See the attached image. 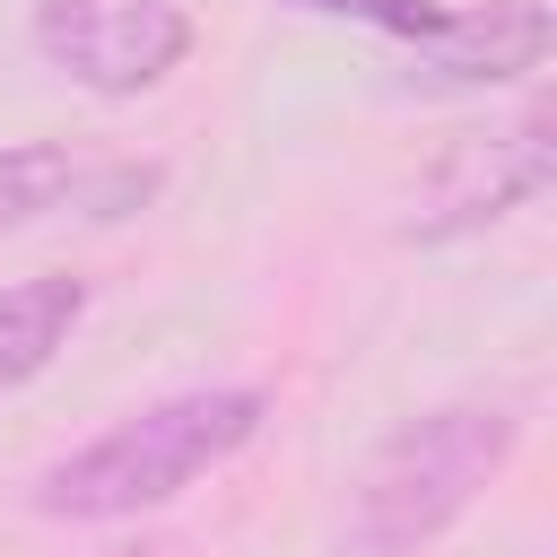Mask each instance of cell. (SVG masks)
Segmentation results:
<instances>
[{
    "label": "cell",
    "instance_id": "cell-1",
    "mask_svg": "<svg viewBox=\"0 0 557 557\" xmlns=\"http://www.w3.org/2000/svg\"><path fill=\"white\" fill-rule=\"evenodd\" d=\"M261 426H270V392H252V383L165 392V400L113 418L104 435H87L78 453H61L52 470H35L26 505L44 522H122V513L174 505L183 487L226 470Z\"/></svg>",
    "mask_w": 557,
    "mask_h": 557
},
{
    "label": "cell",
    "instance_id": "cell-2",
    "mask_svg": "<svg viewBox=\"0 0 557 557\" xmlns=\"http://www.w3.org/2000/svg\"><path fill=\"white\" fill-rule=\"evenodd\" d=\"M513 444H522V418L505 400H435V409L400 418L357 479V513H348L357 548L366 557H418L505 479Z\"/></svg>",
    "mask_w": 557,
    "mask_h": 557
},
{
    "label": "cell",
    "instance_id": "cell-3",
    "mask_svg": "<svg viewBox=\"0 0 557 557\" xmlns=\"http://www.w3.org/2000/svg\"><path fill=\"white\" fill-rule=\"evenodd\" d=\"M548 174H557V122H548V104H531L513 131H470V139H453L418 174L400 244H461V235L513 218L522 200H540Z\"/></svg>",
    "mask_w": 557,
    "mask_h": 557
},
{
    "label": "cell",
    "instance_id": "cell-4",
    "mask_svg": "<svg viewBox=\"0 0 557 557\" xmlns=\"http://www.w3.org/2000/svg\"><path fill=\"white\" fill-rule=\"evenodd\" d=\"M35 52L87 96H148L191 61V9L174 0H35Z\"/></svg>",
    "mask_w": 557,
    "mask_h": 557
},
{
    "label": "cell",
    "instance_id": "cell-5",
    "mask_svg": "<svg viewBox=\"0 0 557 557\" xmlns=\"http://www.w3.org/2000/svg\"><path fill=\"white\" fill-rule=\"evenodd\" d=\"M157 165H131V157H78L70 139H0V235L17 226H44L61 209H87V218H131L139 200H157Z\"/></svg>",
    "mask_w": 557,
    "mask_h": 557
},
{
    "label": "cell",
    "instance_id": "cell-6",
    "mask_svg": "<svg viewBox=\"0 0 557 557\" xmlns=\"http://www.w3.org/2000/svg\"><path fill=\"white\" fill-rule=\"evenodd\" d=\"M557 26H548V0H470L444 17V35L426 52H409L426 87H505V78H531L548 61Z\"/></svg>",
    "mask_w": 557,
    "mask_h": 557
},
{
    "label": "cell",
    "instance_id": "cell-7",
    "mask_svg": "<svg viewBox=\"0 0 557 557\" xmlns=\"http://www.w3.org/2000/svg\"><path fill=\"white\" fill-rule=\"evenodd\" d=\"M78 322H87V278H70V270L9 278V287H0V400L26 392V383L70 348Z\"/></svg>",
    "mask_w": 557,
    "mask_h": 557
},
{
    "label": "cell",
    "instance_id": "cell-8",
    "mask_svg": "<svg viewBox=\"0 0 557 557\" xmlns=\"http://www.w3.org/2000/svg\"><path fill=\"white\" fill-rule=\"evenodd\" d=\"M287 9H305V17H348V26H374V35L409 44V52H426V44L444 35V17H453V0H287Z\"/></svg>",
    "mask_w": 557,
    "mask_h": 557
},
{
    "label": "cell",
    "instance_id": "cell-9",
    "mask_svg": "<svg viewBox=\"0 0 557 557\" xmlns=\"http://www.w3.org/2000/svg\"><path fill=\"white\" fill-rule=\"evenodd\" d=\"M122 557H174V548H122Z\"/></svg>",
    "mask_w": 557,
    "mask_h": 557
}]
</instances>
